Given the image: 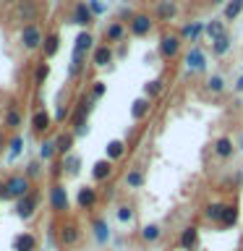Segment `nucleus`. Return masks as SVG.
<instances>
[{"instance_id":"1","label":"nucleus","mask_w":243,"mask_h":251,"mask_svg":"<svg viewBox=\"0 0 243 251\" xmlns=\"http://www.w3.org/2000/svg\"><path fill=\"white\" fill-rule=\"evenodd\" d=\"M5 191H8V199H13L19 201V199H24L26 194H31V186H29V178L26 176H13V178H8L5 180Z\"/></svg>"},{"instance_id":"2","label":"nucleus","mask_w":243,"mask_h":251,"mask_svg":"<svg viewBox=\"0 0 243 251\" xmlns=\"http://www.w3.org/2000/svg\"><path fill=\"white\" fill-rule=\"evenodd\" d=\"M34 19H37V8H34V3H29V0H21V3L13 8V21L16 24L29 26V24H34Z\"/></svg>"},{"instance_id":"3","label":"nucleus","mask_w":243,"mask_h":251,"mask_svg":"<svg viewBox=\"0 0 243 251\" xmlns=\"http://www.w3.org/2000/svg\"><path fill=\"white\" fill-rule=\"evenodd\" d=\"M37 204H39L37 194H26L24 199L16 201V215H19L21 220H31V217H34V212H37Z\"/></svg>"},{"instance_id":"4","label":"nucleus","mask_w":243,"mask_h":251,"mask_svg":"<svg viewBox=\"0 0 243 251\" xmlns=\"http://www.w3.org/2000/svg\"><path fill=\"white\" fill-rule=\"evenodd\" d=\"M78 238H81V230H78V225H76V223H66V225H60V227H58V241H60L66 249L76 246V241H78Z\"/></svg>"},{"instance_id":"5","label":"nucleus","mask_w":243,"mask_h":251,"mask_svg":"<svg viewBox=\"0 0 243 251\" xmlns=\"http://www.w3.org/2000/svg\"><path fill=\"white\" fill-rule=\"evenodd\" d=\"M21 42H24V47H26V50H37V47L45 42V39H42V31L37 29V24H29V26L21 29Z\"/></svg>"},{"instance_id":"6","label":"nucleus","mask_w":243,"mask_h":251,"mask_svg":"<svg viewBox=\"0 0 243 251\" xmlns=\"http://www.w3.org/2000/svg\"><path fill=\"white\" fill-rule=\"evenodd\" d=\"M50 204H52L55 212H68V194L60 183H55L50 188Z\"/></svg>"},{"instance_id":"7","label":"nucleus","mask_w":243,"mask_h":251,"mask_svg":"<svg viewBox=\"0 0 243 251\" xmlns=\"http://www.w3.org/2000/svg\"><path fill=\"white\" fill-rule=\"evenodd\" d=\"M13 251H37V235L34 233H19L13 238Z\"/></svg>"},{"instance_id":"8","label":"nucleus","mask_w":243,"mask_h":251,"mask_svg":"<svg viewBox=\"0 0 243 251\" xmlns=\"http://www.w3.org/2000/svg\"><path fill=\"white\" fill-rule=\"evenodd\" d=\"M178 50H180V37H175V34H168L160 42V52L165 55V58H175Z\"/></svg>"},{"instance_id":"9","label":"nucleus","mask_w":243,"mask_h":251,"mask_svg":"<svg viewBox=\"0 0 243 251\" xmlns=\"http://www.w3.org/2000/svg\"><path fill=\"white\" fill-rule=\"evenodd\" d=\"M149 29H152V19H149L146 13H139V16H133V19H131V31H133V34L144 37V34H149Z\"/></svg>"},{"instance_id":"10","label":"nucleus","mask_w":243,"mask_h":251,"mask_svg":"<svg viewBox=\"0 0 243 251\" xmlns=\"http://www.w3.org/2000/svg\"><path fill=\"white\" fill-rule=\"evenodd\" d=\"M227 209H230L227 204H209V207L204 209V217L212 220V223H219V225H222L225 217H227Z\"/></svg>"},{"instance_id":"11","label":"nucleus","mask_w":243,"mask_h":251,"mask_svg":"<svg viewBox=\"0 0 243 251\" xmlns=\"http://www.w3.org/2000/svg\"><path fill=\"white\" fill-rule=\"evenodd\" d=\"M92 102H94V97H81V102H78V107L73 110V123H78V126H81L84 121H86V115H89L92 113Z\"/></svg>"},{"instance_id":"12","label":"nucleus","mask_w":243,"mask_h":251,"mask_svg":"<svg viewBox=\"0 0 243 251\" xmlns=\"http://www.w3.org/2000/svg\"><path fill=\"white\" fill-rule=\"evenodd\" d=\"M196 241H199V230H196L194 225L186 227V230L180 233V238H178V243H180V249H183V251H191L196 246Z\"/></svg>"},{"instance_id":"13","label":"nucleus","mask_w":243,"mask_h":251,"mask_svg":"<svg viewBox=\"0 0 243 251\" xmlns=\"http://www.w3.org/2000/svg\"><path fill=\"white\" fill-rule=\"evenodd\" d=\"M76 201H78L81 209H92L94 204H97V188H81L78 196H76Z\"/></svg>"},{"instance_id":"14","label":"nucleus","mask_w":243,"mask_h":251,"mask_svg":"<svg viewBox=\"0 0 243 251\" xmlns=\"http://www.w3.org/2000/svg\"><path fill=\"white\" fill-rule=\"evenodd\" d=\"M175 13H178V5L172 3V0H160V3H157V19L160 21H170Z\"/></svg>"},{"instance_id":"15","label":"nucleus","mask_w":243,"mask_h":251,"mask_svg":"<svg viewBox=\"0 0 243 251\" xmlns=\"http://www.w3.org/2000/svg\"><path fill=\"white\" fill-rule=\"evenodd\" d=\"M125 37V26L121 21H115V24H110L107 31H105V39L107 42H121V39Z\"/></svg>"},{"instance_id":"16","label":"nucleus","mask_w":243,"mask_h":251,"mask_svg":"<svg viewBox=\"0 0 243 251\" xmlns=\"http://www.w3.org/2000/svg\"><path fill=\"white\" fill-rule=\"evenodd\" d=\"M110 60H113V50H110L107 45L94 47V66H107Z\"/></svg>"},{"instance_id":"17","label":"nucleus","mask_w":243,"mask_h":251,"mask_svg":"<svg viewBox=\"0 0 243 251\" xmlns=\"http://www.w3.org/2000/svg\"><path fill=\"white\" fill-rule=\"evenodd\" d=\"M92 45H94V37L89 34V31H81V34L76 37V47H73V52H86V50H92Z\"/></svg>"},{"instance_id":"18","label":"nucleus","mask_w":243,"mask_h":251,"mask_svg":"<svg viewBox=\"0 0 243 251\" xmlns=\"http://www.w3.org/2000/svg\"><path fill=\"white\" fill-rule=\"evenodd\" d=\"M110 173H113V165H110V160H102V162L94 165L92 176H94V180H107Z\"/></svg>"},{"instance_id":"19","label":"nucleus","mask_w":243,"mask_h":251,"mask_svg":"<svg viewBox=\"0 0 243 251\" xmlns=\"http://www.w3.org/2000/svg\"><path fill=\"white\" fill-rule=\"evenodd\" d=\"M186 63H188V68H191V71H196V68H204V52H201V47H194V50L188 52Z\"/></svg>"},{"instance_id":"20","label":"nucleus","mask_w":243,"mask_h":251,"mask_svg":"<svg viewBox=\"0 0 243 251\" xmlns=\"http://www.w3.org/2000/svg\"><path fill=\"white\" fill-rule=\"evenodd\" d=\"M71 147H73V133H60V136L55 139V149H58V152L68 154Z\"/></svg>"},{"instance_id":"21","label":"nucleus","mask_w":243,"mask_h":251,"mask_svg":"<svg viewBox=\"0 0 243 251\" xmlns=\"http://www.w3.org/2000/svg\"><path fill=\"white\" fill-rule=\"evenodd\" d=\"M160 235H162V230H160V225H144V230H141V238H144L146 243H157L160 241Z\"/></svg>"},{"instance_id":"22","label":"nucleus","mask_w":243,"mask_h":251,"mask_svg":"<svg viewBox=\"0 0 243 251\" xmlns=\"http://www.w3.org/2000/svg\"><path fill=\"white\" fill-rule=\"evenodd\" d=\"M215 152H217V157H230L233 154V141L230 139H217L215 141Z\"/></svg>"},{"instance_id":"23","label":"nucleus","mask_w":243,"mask_h":251,"mask_svg":"<svg viewBox=\"0 0 243 251\" xmlns=\"http://www.w3.org/2000/svg\"><path fill=\"white\" fill-rule=\"evenodd\" d=\"M76 24H81V26H86V24H92V11L86 8L84 3H76Z\"/></svg>"},{"instance_id":"24","label":"nucleus","mask_w":243,"mask_h":251,"mask_svg":"<svg viewBox=\"0 0 243 251\" xmlns=\"http://www.w3.org/2000/svg\"><path fill=\"white\" fill-rule=\"evenodd\" d=\"M125 154V144H123V141H110V144H107V157H110V160H121V157Z\"/></svg>"},{"instance_id":"25","label":"nucleus","mask_w":243,"mask_h":251,"mask_svg":"<svg viewBox=\"0 0 243 251\" xmlns=\"http://www.w3.org/2000/svg\"><path fill=\"white\" fill-rule=\"evenodd\" d=\"M58 47H60V42H58V34H50V37H45V45H42V50H45V58H52V55L58 52Z\"/></svg>"},{"instance_id":"26","label":"nucleus","mask_w":243,"mask_h":251,"mask_svg":"<svg viewBox=\"0 0 243 251\" xmlns=\"http://www.w3.org/2000/svg\"><path fill=\"white\" fill-rule=\"evenodd\" d=\"M47 128H50V115H47L45 110H37V113H34V131L42 133Z\"/></svg>"},{"instance_id":"27","label":"nucleus","mask_w":243,"mask_h":251,"mask_svg":"<svg viewBox=\"0 0 243 251\" xmlns=\"http://www.w3.org/2000/svg\"><path fill=\"white\" fill-rule=\"evenodd\" d=\"M243 11V0H230L225 8V21H233V19H238V13Z\"/></svg>"},{"instance_id":"28","label":"nucleus","mask_w":243,"mask_h":251,"mask_svg":"<svg viewBox=\"0 0 243 251\" xmlns=\"http://www.w3.org/2000/svg\"><path fill=\"white\" fill-rule=\"evenodd\" d=\"M207 34H209L212 39H215V42H217V39H222V37H225V26H222V21H209Z\"/></svg>"},{"instance_id":"29","label":"nucleus","mask_w":243,"mask_h":251,"mask_svg":"<svg viewBox=\"0 0 243 251\" xmlns=\"http://www.w3.org/2000/svg\"><path fill=\"white\" fill-rule=\"evenodd\" d=\"M107 225H105V220H94V238H97L99 243H107Z\"/></svg>"},{"instance_id":"30","label":"nucleus","mask_w":243,"mask_h":251,"mask_svg":"<svg viewBox=\"0 0 243 251\" xmlns=\"http://www.w3.org/2000/svg\"><path fill=\"white\" fill-rule=\"evenodd\" d=\"M5 126H8V128L21 126V113H19V110H8V113H5Z\"/></svg>"},{"instance_id":"31","label":"nucleus","mask_w":243,"mask_h":251,"mask_svg":"<svg viewBox=\"0 0 243 251\" xmlns=\"http://www.w3.org/2000/svg\"><path fill=\"white\" fill-rule=\"evenodd\" d=\"M149 110V100H136L133 102V107H131V113H133V118H141Z\"/></svg>"},{"instance_id":"32","label":"nucleus","mask_w":243,"mask_h":251,"mask_svg":"<svg viewBox=\"0 0 243 251\" xmlns=\"http://www.w3.org/2000/svg\"><path fill=\"white\" fill-rule=\"evenodd\" d=\"M125 183H128L131 188H139L141 183H144V176H141L139 170H131V173H128V178H125Z\"/></svg>"},{"instance_id":"33","label":"nucleus","mask_w":243,"mask_h":251,"mask_svg":"<svg viewBox=\"0 0 243 251\" xmlns=\"http://www.w3.org/2000/svg\"><path fill=\"white\" fill-rule=\"evenodd\" d=\"M222 89H225V78L222 76H212L209 78V92L217 94V92H222Z\"/></svg>"},{"instance_id":"34","label":"nucleus","mask_w":243,"mask_h":251,"mask_svg":"<svg viewBox=\"0 0 243 251\" xmlns=\"http://www.w3.org/2000/svg\"><path fill=\"white\" fill-rule=\"evenodd\" d=\"M146 94L149 97H160L162 94V81H149L146 84Z\"/></svg>"},{"instance_id":"35","label":"nucleus","mask_w":243,"mask_h":251,"mask_svg":"<svg viewBox=\"0 0 243 251\" xmlns=\"http://www.w3.org/2000/svg\"><path fill=\"white\" fill-rule=\"evenodd\" d=\"M227 50H230V39H227V37H222V39H217V42H215V52L217 55H225Z\"/></svg>"},{"instance_id":"36","label":"nucleus","mask_w":243,"mask_h":251,"mask_svg":"<svg viewBox=\"0 0 243 251\" xmlns=\"http://www.w3.org/2000/svg\"><path fill=\"white\" fill-rule=\"evenodd\" d=\"M78 165H81V160H78V157H68V160L63 162V168H66L68 173H73V176H76V173H78Z\"/></svg>"},{"instance_id":"37","label":"nucleus","mask_w":243,"mask_h":251,"mask_svg":"<svg viewBox=\"0 0 243 251\" xmlns=\"http://www.w3.org/2000/svg\"><path fill=\"white\" fill-rule=\"evenodd\" d=\"M131 217H133V212H131V207H118V220H121V223H131Z\"/></svg>"},{"instance_id":"38","label":"nucleus","mask_w":243,"mask_h":251,"mask_svg":"<svg viewBox=\"0 0 243 251\" xmlns=\"http://www.w3.org/2000/svg\"><path fill=\"white\" fill-rule=\"evenodd\" d=\"M47 74H50V68H47V63H42V66L37 68V74H34V81H37V84H42L45 78H47Z\"/></svg>"},{"instance_id":"39","label":"nucleus","mask_w":243,"mask_h":251,"mask_svg":"<svg viewBox=\"0 0 243 251\" xmlns=\"http://www.w3.org/2000/svg\"><path fill=\"white\" fill-rule=\"evenodd\" d=\"M235 220H238V209L230 207V209H227V217H225V223H222V225H233Z\"/></svg>"},{"instance_id":"40","label":"nucleus","mask_w":243,"mask_h":251,"mask_svg":"<svg viewBox=\"0 0 243 251\" xmlns=\"http://www.w3.org/2000/svg\"><path fill=\"white\" fill-rule=\"evenodd\" d=\"M52 152H55V141H45L42 144V157H52Z\"/></svg>"},{"instance_id":"41","label":"nucleus","mask_w":243,"mask_h":251,"mask_svg":"<svg viewBox=\"0 0 243 251\" xmlns=\"http://www.w3.org/2000/svg\"><path fill=\"white\" fill-rule=\"evenodd\" d=\"M105 94V84L102 81H94V86H92V97H102Z\"/></svg>"},{"instance_id":"42","label":"nucleus","mask_w":243,"mask_h":251,"mask_svg":"<svg viewBox=\"0 0 243 251\" xmlns=\"http://www.w3.org/2000/svg\"><path fill=\"white\" fill-rule=\"evenodd\" d=\"M21 152V139H13V144H11V157H19Z\"/></svg>"},{"instance_id":"43","label":"nucleus","mask_w":243,"mask_h":251,"mask_svg":"<svg viewBox=\"0 0 243 251\" xmlns=\"http://www.w3.org/2000/svg\"><path fill=\"white\" fill-rule=\"evenodd\" d=\"M26 176H39V165H37V162H31V165H29Z\"/></svg>"},{"instance_id":"44","label":"nucleus","mask_w":243,"mask_h":251,"mask_svg":"<svg viewBox=\"0 0 243 251\" xmlns=\"http://www.w3.org/2000/svg\"><path fill=\"white\" fill-rule=\"evenodd\" d=\"M102 11H105V5H102V3H97V0H94V3H92V13H102Z\"/></svg>"},{"instance_id":"45","label":"nucleus","mask_w":243,"mask_h":251,"mask_svg":"<svg viewBox=\"0 0 243 251\" xmlns=\"http://www.w3.org/2000/svg\"><path fill=\"white\" fill-rule=\"evenodd\" d=\"M3 147H5V133H3V128H0V152H3Z\"/></svg>"},{"instance_id":"46","label":"nucleus","mask_w":243,"mask_h":251,"mask_svg":"<svg viewBox=\"0 0 243 251\" xmlns=\"http://www.w3.org/2000/svg\"><path fill=\"white\" fill-rule=\"evenodd\" d=\"M235 89H238V92H243V76L238 78V81H235Z\"/></svg>"},{"instance_id":"47","label":"nucleus","mask_w":243,"mask_h":251,"mask_svg":"<svg viewBox=\"0 0 243 251\" xmlns=\"http://www.w3.org/2000/svg\"><path fill=\"white\" fill-rule=\"evenodd\" d=\"M209 3H212V5H219V3H222V0H209Z\"/></svg>"},{"instance_id":"48","label":"nucleus","mask_w":243,"mask_h":251,"mask_svg":"<svg viewBox=\"0 0 243 251\" xmlns=\"http://www.w3.org/2000/svg\"><path fill=\"white\" fill-rule=\"evenodd\" d=\"M241 149H243V133H241Z\"/></svg>"},{"instance_id":"49","label":"nucleus","mask_w":243,"mask_h":251,"mask_svg":"<svg viewBox=\"0 0 243 251\" xmlns=\"http://www.w3.org/2000/svg\"><path fill=\"white\" fill-rule=\"evenodd\" d=\"M29 3H34V0H29Z\"/></svg>"},{"instance_id":"50","label":"nucleus","mask_w":243,"mask_h":251,"mask_svg":"<svg viewBox=\"0 0 243 251\" xmlns=\"http://www.w3.org/2000/svg\"><path fill=\"white\" fill-rule=\"evenodd\" d=\"M3 3H8V0H3Z\"/></svg>"}]
</instances>
